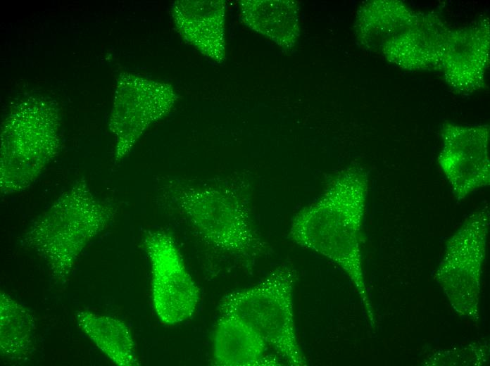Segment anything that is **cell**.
I'll use <instances>...</instances> for the list:
<instances>
[{"label": "cell", "mask_w": 490, "mask_h": 366, "mask_svg": "<svg viewBox=\"0 0 490 366\" xmlns=\"http://www.w3.org/2000/svg\"><path fill=\"white\" fill-rule=\"evenodd\" d=\"M177 95L168 84L158 93L116 103L111 127L116 135L115 160L129 152L136 141L153 122L165 115L173 106Z\"/></svg>", "instance_id": "10"}, {"label": "cell", "mask_w": 490, "mask_h": 366, "mask_svg": "<svg viewBox=\"0 0 490 366\" xmlns=\"http://www.w3.org/2000/svg\"><path fill=\"white\" fill-rule=\"evenodd\" d=\"M115 213V206L97 198L80 178L32 222L23 244L40 255L54 281L63 284L84 248L110 225Z\"/></svg>", "instance_id": "2"}, {"label": "cell", "mask_w": 490, "mask_h": 366, "mask_svg": "<svg viewBox=\"0 0 490 366\" xmlns=\"http://www.w3.org/2000/svg\"><path fill=\"white\" fill-rule=\"evenodd\" d=\"M439 167L457 201H462L490 183L486 127L447 125Z\"/></svg>", "instance_id": "7"}, {"label": "cell", "mask_w": 490, "mask_h": 366, "mask_svg": "<svg viewBox=\"0 0 490 366\" xmlns=\"http://www.w3.org/2000/svg\"><path fill=\"white\" fill-rule=\"evenodd\" d=\"M241 15L251 29L291 49L299 34L297 5L291 1H241Z\"/></svg>", "instance_id": "11"}, {"label": "cell", "mask_w": 490, "mask_h": 366, "mask_svg": "<svg viewBox=\"0 0 490 366\" xmlns=\"http://www.w3.org/2000/svg\"><path fill=\"white\" fill-rule=\"evenodd\" d=\"M267 344L246 321L234 315H220L213 344L214 363L220 366L277 365L265 358Z\"/></svg>", "instance_id": "9"}, {"label": "cell", "mask_w": 490, "mask_h": 366, "mask_svg": "<svg viewBox=\"0 0 490 366\" xmlns=\"http://www.w3.org/2000/svg\"><path fill=\"white\" fill-rule=\"evenodd\" d=\"M296 272L281 265L257 284L224 296L220 315H234L250 324L286 362L307 365L300 348L294 322L293 291Z\"/></svg>", "instance_id": "4"}, {"label": "cell", "mask_w": 490, "mask_h": 366, "mask_svg": "<svg viewBox=\"0 0 490 366\" xmlns=\"http://www.w3.org/2000/svg\"><path fill=\"white\" fill-rule=\"evenodd\" d=\"M80 328L113 363L137 366L134 343L129 327L113 317L81 310L76 313Z\"/></svg>", "instance_id": "12"}, {"label": "cell", "mask_w": 490, "mask_h": 366, "mask_svg": "<svg viewBox=\"0 0 490 366\" xmlns=\"http://www.w3.org/2000/svg\"><path fill=\"white\" fill-rule=\"evenodd\" d=\"M225 5L223 1H177L172 6L184 39L218 63L225 58Z\"/></svg>", "instance_id": "8"}, {"label": "cell", "mask_w": 490, "mask_h": 366, "mask_svg": "<svg viewBox=\"0 0 490 366\" xmlns=\"http://www.w3.org/2000/svg\"><path fill=\"white\" fill-rule=\"evenodd\" d=\"M169 205L184 219L196 236L213 250L251 269L266 245L252 222L246 199L230 187H173Z\"/></svg>", "instance_id": "3"}, {"label": "cell", "mask_w": 490, "mask_h": 366, "mask_svg": "<svg viewBox=\"0 0 490 366\" xmlns=\"http://www.w3.org/2000/svg\"><path fill=\"white\" fill-rule=\"evenodd\" d=\"M54 117L36 110L18 113L4 132L0 189L11 194L27 189L56 153Z\"/></svg>", "instance_id": "5"}, {"label": "cell", "mask_w": 490, "mask_h": 366, "mask_svg": "<svg viewBox=\"0 0 490 366\" xmlns=\"http://www.w3.org/2000/svg\"><path fill=\"white\" fill-rule=\"evenodd\" d=\"M144 244L151 262L152 299L158 318L168 325L188 320L196 309L199 289L174 239L162 230L149 231Z\"/></svg>", "instance_id": "6"}, {"label": "cell", "mask_w": 490, "mask_h": 366, "mask_svg": "<svg viewBox=\"0 0 490 366\" xmlns=\"http://www.w3.org/2000/svg\"><path fill=\"white\" fill-rule=\"evenodd\" d=\"M368 190L362 168L338 172L322 196L293 218L289 238L338 265L348 275L364 304L370 324L373 311L364 280L360 236Z\"/></svg>", "instance_id": "1"}, {"label": "cell", "mask_w": 490, "mask_h": 366, "mask_svg": "<svg viewBox=\"0 0 490 366\" xmlns=\"http://www.w3.org/2000/svg\"><path fill=\"white\" fill-rule=\"evenodd\" d=\"M0 348L4 358L15 362H25L34 351L35 321L30 310L1 294Z\"/></svg>", "instance_id": "13"}]
</instances>
